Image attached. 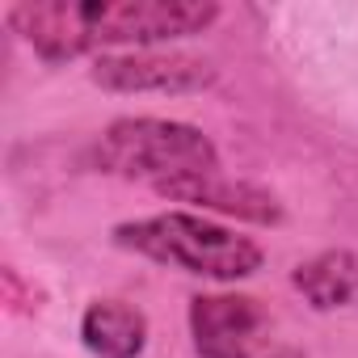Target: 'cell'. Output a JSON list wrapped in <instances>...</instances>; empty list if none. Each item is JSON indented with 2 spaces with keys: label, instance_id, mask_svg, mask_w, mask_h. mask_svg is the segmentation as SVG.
Returning <instances> with one entry per match:
<instances>
[{
  "label": "cell",
  "instance_id": "2",
  "mask_svg": "<svg viewBox=\"0 0 358 358\" xmlns=\"http://www.w3.org/2000/svg\"><path fill=\"white\" fill-rule=\"evenodd\" d=\"M114 245L148 262L173 266L182 274H199V278H215V282H241L262 270V245L253 236H241L194 211H164V215L118 224Z\"/></svg>",
  "mask_w": 358,
  "mask_h": 358
},
{
  "label": "cell",
  "instance_id": "3",
  "mask_svg": "<svg viewBox=\"0 0 358 358\" xmlns=\"http://www.w3.org/2000/svg\"><path fill=\"white\" fill-rule=\"evenodd\" d=\"M97 164L160 194L190 177L220 173V152L207 131L182 118H118L97 139Z\"/></svg>",
  "mask_w": 358,
  "mask_h": 358
},
{
  "label": "cell",
  "instance_id": "7",
  "mask_svg": "<svg viewBox=\"0 0 358 358\" xmlns=\"http://www.w3.org/2000/svg\"><path fill=\"white\" fill-rule=\"evenodd\" d=\"M80 341L93 358H139L148 345V316L122 299H97L80 316Z\"/></svg>",
  "mask_w": 358,
  "mask_h": 358
},
{
  "label": "cell",
  "instance_id": "8",
  "mask_svg": "<svg viewBox=\"0 0 358 358\" xmlns=\"http://www.w3.org/2000/svg\"><path fill=\"white\" fill-rule=\"evenodd\" d=\"M295 291L316 308V312H333L358 299V257L345 249H329L316 253L312 262H299L291 274Z\"/></svg>",
  "mask_w": 358,
  "mask_h": 358
},
{
  "label": "cell",
  "instance_id": "5",
  "mask_svg": "<svg viewBox=\"0 0 358 358\" xmlns=\"http://www.w3.org/2000/svg\"><path fill=\"white\" fill-rule=\"evenodd\" d=\"M270 316L253 295L211 291L190 299V337L199 358H257Z\"/></svg>",
  "mask_w": 358,
  "mask_h": 358
},
{
  "label": "cell",
  "instance_id": "6",
  "mask_svg": "<svg viewBox=\"0 0 358 358\" xmlns=\"http://www.w3.org/2000/svg\"><path fill=\"white\" fill-rule=\"evenodd\" d=\"M160 199L173 203H190L203 211H224L236 220H253V224H278L282 207L274 203V194L249 186V182H228L224 173H207V177H190V182H177L169 190H160Z\"/></svg>",
  "mask_w": 358,
  "mask_h": 358
},
{
  "label": "cell",
  "instance_id": "1",
  "mask_svg": "<svg viewBox=\"0 0 358 358\" xmlns=\"http://www.w3.org/2000/svg\"><path fill=\"white\" fill-rule=\"evenodd\" d=\"M215 0H22L9 22L47 64L76 55H110V47L152 51L215 26Z\"/></svg>",
  "mask_w": 358,
  "mask_h": 358
},
{
  "label": "cell",
  "instance_id": "9",
  "mask_svg": "<svg viewBox=\"0 0 358 358\" xmlns=\"http://www.w3.org/2000/svg\"><path fill=\"white\" fill-rule=\"evenodd\" d=\"M266 358H303L299 350H274V354H266Z\"/></svg>",
  "mask_w": 358,
  "mask_h": 358
},
{
  "label": "cell",
  "instance_id": "4",
  "mask_svg": "<svg viewBox=\"0 0 358 358\" xmlns=\"http://www.w3.org/2000/svg\"><path fill=\"white\" fill-rule=\"evenodd\" d=\"M93 85L110 93H203L215 85V68L182 51H114L89 68Z\"/></svg>",
  "mask_w": 358,
  "mask_h": 358
}]
</instances>
